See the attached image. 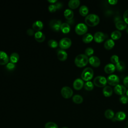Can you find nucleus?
Listing matches in <instances>:
<instances>
[{"instance_id": "f257e3e1", "label": "nucleus", "mask_w": 128, "mask_h": 128, "mask_svg": "<svg viewBox=\"0 0 128 128\" xmlns=\"http://www.w3.org/2000/svg\"><path fill=\"white\" fill-rule=\"evenodd\" d=\"M99 22V16L94 14H89L85 18V22L86 24L90 26H94L97 25Z\"/></svg>"}, {"instance_id": "f03ea898", "label": "nucleus", "mask_w": 128, "mask_h": 128, "mask_svg": "<svg viewBox=\"0 0 128 128\" xmlns=\"http://www.w3.org/2000/svg\"><path fill=\"white\" fill-rule=\"evenodd\" d=\"M88 62V56L85 54H80L74 59V63L78 67H83L87 64Z\"/></svg>"}, {"instance_id": "7ed1b4c3", "label": "nucleus", "mask_w": 128, "mask_h": 128, "mask_svg": "<svg viewBox=\"0 0 128 128\" xmlns=\"http://www.w3.org/2000/svg\"><path fill=\"white\" fill-rule=\"evenodd\" d=\"M94 76V70H93L90 68L88 67L85 68L82 72L81 74V77L82 80L85 81H88L90 80Z\"/></svg>"}, {"instance_id": "20e7f679", "label": "nucleus", "mask_w": 128, "mask_h": 128, "mask_svg": "<svg viewBox=\"0 0 128 128\" xmlns=\"http://www.w3.org/2000/svg\"><path fill=\"white\" fill-rule=\"evenodd\" d=\"M94 84L98 87H104L107 83L106 78L102 76H98L94 80Z\"/></svg>"}, {"instance_id": "39448f33", "label": "nucleus", "mask_w": 128, "mask_h": 128, "mask_svg": "<svg viewBox=\"0 0 128 128\" xmlns=\"http://www.w3.org/2000/svg\"><path fill=\"white\" fill-rule=\"evenodd\" d=\"M88 28L87 26L82 22L78 23L75 27V32L79 35L86 34L88 31Z\"/></svg>"}, {"instance_id": "423d86ee", "label": "nucleus", "mask_w": 128, "mask_h": 128, "mask_svg": "<svg viewBox=\"0 0 128 128\" xmlns=\"http://www.w3.org/2000/svg\"><path fill=\"white\" fill-rule=\"evenodd\" d=\"M71 44L72 40L68 38H62L58 43V45L62 49H67L70 46Z\"/></svg>"}, {"instance_id": "0eeeda50", "label": "nucleus", "mask_w": 128, "mask_h": 128, "mask_svg": "<svg viewBox=\"0 0 128 128\" xmlns=\"http://www.w3.org/2000/svg\"><path fill=\"white\" fill-rule=\"evenodd\" d=\"M60 92L62 96L66 98H70L73 94L72 90L70 87L67 86L62 87L61 89Z\"/></svg>"}, {"instance_id": "6e6552de", "label": "nucleus", "mask_w": 128, "mask_h": 128, "mask_svg": "<svg viewBox=\"0 0 128 128\" xmlns=\"http://www.w3.org/2000/svg\"><path fill=\"white\" fill-rule=\"evenodd\" d=\"M61 24V20H52L49 23L50 28L55 32L60 30Z\"/></svg>"}, {"instance_id": "1a4fd4ad", "label": "nucleus", "mask_w": 128, "mask_h": 128, "mask_svg": "<svg viewBox=\"0 0 128 128\" xmlns=\"http://www.w3.org/2000/svg\"><path fill=\"white\" fill-rule=\"evenodd\" d=\"M107 82L111 86H116L120 82V79L118 76L114 74L110 75L107 78Z\"/></svg>"}, {"instance_id": "9d476101", "label": "nucleus", "mask_w": 128, "mask_h": 128, "mask_svg": "<svg viewBox=\"0 0 128 128\" xmlns=\"http://www.w3.org/2000/svg\"><path fill=\"white\" fill-rule=\"evenodd\" d=\"M114 92H115L116 94L118 95L122 96V95H124V94L126 92V86H124L122 84H118L114 86Z\"/></svg>"}, {"instance_id": "9b49d317", "label": "nucleus", "mask_w": 128, "mask_h": 128, "mask_svg": "<svg viewBox=\"0 0 128 128\" xmlns=\"http://www.w3.org/2000/svg\"><path fill=\"white\" fill-rule=\"evenodd\" d=\"M8 55L4 51L0 50V65H4L8 63L9 60Z\"/></svg>"}, {"instance_id": "f8f14e48", "label": "nucleus", "mask_w": 128, "mask_h": 128, "mask_svg": "<svg viewBox=\"0 0 128 128\" xmlns=\"http://www.w3.org/2000/svg\"><path fill=\"white\" fill-rule=\"evenodd\" d=\"M94 39L96 42H101L104 40L105 34L102 32H97L94 34Z\"/></svg>"}, {"instance_id": "ddd939ff", "label": "nucleus", "mask_w": 128, "mask_h": 128, "mask_svg": "<svg viewBox=\"0 0 128 128\" xmlns=\"http://www.w3.org/2000/svg\"><path fill=\"white\" fill-rule=\"evenodd\" d=\"M88 62L90 65L94 67H98L100 64V60L96 56H91L88 58Z\"/></svg>"}, {"instance_id": "4468645a", "label": "nucleus", "mask_w": 128, "mask_h": 128, "mask_svg": "<svg viewBox=\"0 0 128 128\" xmlns=\"http://www.w3.org/2000/svg\"><path fill=\"white\" fill-rule=\"evenodd\" d=\"M84 86V82L82 79L78 78L76 79L73 82V87L75 90H80Z\"/></svg>"}, {"instance_id": "2eb2a0df", "label": "nucleus", "mask_w": 128, "mask_h": 128, "mask_svg": "<svg viewBox=\"0 0 128 128\" xmlns=\"http://www.w3.org/2000/svg\"><path fill=\"white\" fill-rule=\"evenodd\" d=\"M126 118V114L124 112L122 111H120L117 112L114 116V120L116 121H119L121 122L125 120Z\"/></svg>"}, {"instance_id": "dca6fc26", "label": "nucleus", "mask_w": 128, "mask_h": 128, "mask_svg": "<svg viewBox=\"0 0 128 128\" xmlns=\"http://www.w3.org/2000/svg\"><path fill=\"white\" fill-rule=\"evenodd\" d=\"M116 70V66L112 63H109L106 64L104 68V72L107 74L112 73Z\"/></svg>"}, {"instance_id": "f3484780", "label": "nucleus", "mask_w": 128, "mask_h": 128, "mask_svg": "<svg viewBox=\"0 0 128 128\" xmlns=\"http://www.w3.org/2000/svg\"><path fill=\"white\" fill-rule=\"evenodd\" d=\"M44 26V24L40 20H36L34 22L32 26V28L34 30L38 32L42 29Z\"/></svg>"}, {"instance_id": "a211bd4d", "label": "nucleus", "mask_w": 128, "mask_h": 128, "mask_svg": "<svg viewBox=\"0 0 128 128\" xmlns=\"http://www.w3.org/2000/svg\"><path fill=\"white\" fill-rule=\"evenodd\" d=\"M34 38L35 40L40 42H42L44 40L45 38H46V36L45 35L40 31H38V32H36L35 34H34Z\"/></svg>"}, {"instance_id": "6ab92c4d", "label": "nucleus", "mask_w": 128, "mask_h": 128, "mask_svg": "<svg viewBox=\"0 0 128 128\" xmlns=\"http://www.w3.org/2000/svg\"><path fill=\"white\" fill-rule=\"evenodd\" d=\"M57 56L59 60H60V61H64L67 58L68 54L65 50H60L58 52Z\"/></svg>"}, {"instance_id": "aec40b11", "label": "nucleus", "mask_w": 128, "mask_h": 128, "mask_svg": "<svg viewBox=\"0 0 128 128\" xmlns=\"http://www.w3.org/2000/svg\"><path fill=\"white\" fill-rule=\"evenodd\" d=\"M102 92L105 96H110L112 94V89L110 86H106L102 90Z\"/></svg>"}, {"instance_id": "412c9836", "label": "nucleus", "mask_w": 128, "mask_h": 128, "mask_svg": "<svg viewBox=\"0 0 128 128\" xmlns=\"http://www.w3.org/2000/svg\"><path fill=\"white\" fill-rule=\"evenodd\" d=\"M116 27L119 30H123L127 28V24L123 20H118L116 22Z\"/></svg>"}, {"instance_id": "4be33fe9", "label": "nucleus", "mask_w": 128, "mask_h": 128, "mask_svg": "<svg viewBox=\"0 0 128 128\" xmlns=\"http://www.w3.org/2000/svg\"><path fill=\"white\" fill-rule=\"evenodd\" d=\"M80 4V1L79 0H70L68 2V6L69 8L72 9H75L77 8Z\"/></svg>"}, {"instance_id": "5701e85b", "label": "nucleus", "mask_w": 128, "mask_h": 128, "mask_svg": "<svg viewBox=\"0 0 128 128\" xmlns=\"http://www.w3.org/2000/svg\"><path fill=\"white\" fill-rule=\"evenodd\" d=\"M60 30H62V32L64 34H67L70 32V26L68 23L66 22H64L62 23L60 26Z\"/></svg>"}, {"instance_id": "b1692460", "label": "nucleus", "mask_w": 128, "mask_h": 128, "mask_svg": "<svg viewBox=\"0 0 128 128\" xmlns=\"http://www.w3.org/2000/svg\"><path fill=\"white\" fill-rule=\"evenodd\" d=\"M94 38V36L90 33H86L84 34L82 38V40L84 43H89L92 41Z\"/></svg>"}, {"instance_id": "393cba45", "label": "nucleus", "mask_w": 128, "mask_h": 128, "mask_svg": "<svg viewBox=\"0 0 128 128\" xmlns=\"http://www.w3.org/2000/svg\"><path fill=\"white\" fill-rule=\"evenodd\" d=\"M114 46V42L112 39L107 40L104 44V48L107 50L112 49Z\"/></svg>"}, {"instance_id": "a878e982", "label": "nucleus", "mask_w": 128, "mask_h": 128, "mask_svg": "<svg viewBox=\"0 0 128 128\" xmlns=\"http://www.w3.org/2000/svg\"><path fill=\"white\" fill-rule=\"evenodd\" d=\"M64 16L68 20H72L74 17V12L70 9H66L64 12Z\"/></svg>"}, {"instance_id": "bb28decb", "label": "nucleus", "mask_w": 128, "mask_h": 128, "mask_svg": "<svg viewBox=\"0 0 128 128\" xmlns=\"http://www.w3.org/2000/svg\"><path fill=\"white\" fill-rule=\"evenodd\" d=\"M79 12L82 16H86L88 12V8L87 6L82 5L79 8Z\"/></svg>"}, {"instance_id": "cd10ccee", "label": "nucleus", "mask_w": 128, "mask_h": 128, "mask_svg": "<svg viewBox=\"0 0 128 128\" xmlns=\"http://www.w3.org/2000/svg\"><path fill=\"white\" fill-rule=\"evenodd\" d=\"M19 60V55L16 52L12 53L10 57V62L13 64H15L18 62Z\"/></svg>"}, {"instance_id": "c85d7f7f", "label": "nucleus", "mask_w": 128, "mask_h": 128, "mask_svg": "<svg viewBox=\"0 0 128 128\" xmlns=\"http://www.w3.org/2000/svg\"><path fill=\"white\" fill-rule=\"evenodd\" d=\"M111 38L112 40H116L119 39L122 36V33L119 30H114L111 33Z\"/></svg>"}, {"instance_id": "c756f323", "label": "nucleus", "mask_w": 128, "mask_h": 128, "mask_svg": "<svg viewBox=\"0 0 128 128\" xmlns=\"http://www.w3.org/2000/svg\"><path fill=\"white\" fill-rule=\"evenodd\" d=\"M116 69L118 71L122 72L125 68V64L121 60H119L115 65Z\"/></svg>"}, {"instance_id": "7c9ffc66", "label": "nucleus", "mask_w": 128, "mask_h": 128, "mask_svg": "<svg viewBox=\"0 0 128 128\" xmlns=\"http://www.w3.org/2000/svg\"><path fill=\"white\" fill-rule=\"evenodd\" d=\"M104 116L108 119H112L114 118V114L112 110L107 109L104 112Z\"/></svg>"}, {"instance_id": "2f4dec72", "label": "nucleus", "mask_w": 128, "mask_h": 128, "mask_svg": "<svg viewBox=\"0 0 128 128\" xmlns=\"http://www.w3.org/2000/svg\"><path fill=\"white\" fill-rule=\"evenodd\" d=\"M72 101L76 104H80L83 102V98L80 94H75L72 97Z\"/></svg>"}, {"instance_id": "473e14b6", "label": "nucleus", "mask_w": 128, "mask_h": 128, "mask_svg": "<svg viewBox=\"0 0 128 128\" xmlns=\"http://www.w3.org/2000/svg\"><path fill=\"white\" fill-rule=\"evenodd\" d=\"M94 87V84L90 81H88L84 84V88L87 90H92Z\"/></svg>"}, {"instance_id": "72a5a7b5", "label": "nucleus", "mask_w": 128, "mask_h": 128, "mask_svg": "<svg viewBox=\"0 0 128 128\" xmlns=\"http://www.w3.org/2000/svg\"><path fill=\"white\" fill-rule=\"evenodd\" d=\"M48 44V46L52 48H56L58 46V43L57 41L53 39L49 40Z\"/></svg>"}, {"instance_id": "f704fd0d", "label": "nucleus", "mask_w": 128, "mask_h": 128, "mask_svg": "<svg viewBox=\"0 0 128 128\" xmlns=\"http://www.w3.org/2000/svg\"><path fill=\"white\" fill-rule=\"evenodd\" d=\"M45 128H58V125L54 122H48L45 124Z\"/></svg>"}, {"instance_id": "c9c22d12", "label": "nucleus", "mask_w": 128, "mask_h": 128, "mask_svg": "<svg viewBox=\"0 0 128 128\" xmlns=\"http://www.w3.org/2000/svg\"><path fill=\"white\" fill-rule=\"evenodd\" d=\"M94 49L92 48H90V47L87 48L85 50H84L85 54L86 56H92L94 54Z\"/></svg>"}, {"instance_id": "e433bc0d", "label": "nucleus", "mask_w": 128, "mask_h": 128, "mask_svg": "<svg viewBox=\"0 0 128 128\" xmlns=\"http://www.w3.org/2000/svg\"><path fill=\"white\" fill-rule=\"evenodd\" d=\"M120 101L123 104H126L128 102V96L126 95H122L120 98Z\"/></svg>"}, {"instance_id": "4c0bfd02", "label": "nucleus", "mask_w": 128, "mask_h": 128, "mask_svg": "<svg viewBox=\"0 0 128 128\" xmlns=\"http://www.w3.org/2000/svg\"><path fill=\"white\" fill-rule=\"evenodd\" d=\"M110 61L112 62V64H116L119 61L118 56L116 54H114L112 56L110 57Z\"/></svg>"}, {"instance_id": "58836bf2", "label": "nucleus", "mask_w": 128, "mask_h": 128, "mask_svg": "<svg viewBox=\"0 0 128 128\" xmlns=\"http://www.w3.org/2000/svg\"><path fill=\"white\" fill-rule=\"evenodd\" d=\"M15 66H15L14 64L10 62L6 64V68L9 70H12L15 68Z\"/></svg>"}, {"instance_id": "ea45409f", "label": "nucleus", "mask_w": 128, "mask_h": 128, "mask_svg": "<svg viewBox=\"0 0 128 128\" xmlns=\"http://www.w3.org/2000/svg\"><path fill=\"white\" fill-rule=\"evenodd\" d=\"M48 9V10L50 12H55L56 11V10H57V8H56L55 4H51L49 5Z\"/></svg>"}, {"instance_id": "a19ab883", "label": "nucleus", "mask_w": 128, "mask_h": 128, "mask_svg": "<svg viewBox=\"0 0 128 128\" xmlns=\"http://www.w3.org/2000/svg\"><path fill=\"white\" fill-rule=\"evenodd\" d=\"M123 18L124 19V22L126 24H128V9L124 12L123 14Z\"/></svg>"}, {"instance_id": "79ce46f5", "label": "nucleus", "mask_w": 128, "mask_h": 128, "mask_svg": "<svg viewBox=\"0 0 128 128\" xmlns=\"http://www.w3.org/2000/svg\"><path fill=\"white\" fill-rule=\"evenodd\" d=\"M26 34L30 36H32L34 34V30L32 28H28L27 30H26Z\"/></svg>"}, {"instance_id": "37998d69", "label": "nucleus", "mask_w": 128, "mask_h": 128, "mask_svg": "<svg viewBox=\"0 0 128 128\" xmlns=\"http://www.w3.org/2000/svg\"><path fill=\"white\" fill-rule=\"evenodd\" d=\"M123 82L124 84V86L128 88V76H126L123 80Z\"/></svg>"}, {"instance_id": "c03bdc74", "label": "nucleus", "mask_w": 128, "mask_h": 128, "mask_svg": "<svg viewBox=\"0 0 128 128\" xmlns=\"http://www.w3.org/2000/svg\"><path fill=\"white\" fill-rule=\"evenodd\" d=\"M55 5L57 8V9H60V8H62V3H61L60 2H56L55 4Z\"/></svg>"}, {"instance_id": "a18cd8bd", "label": "nucleus", "mask_w": 128, "mask_h": 128, "mask_svg": "<svg viewBox=\"0 0 128 128\" xmlns=\"http://www.w3.org/2000/svg\"><path fill=\"white\" fill-rule=\"evenodd\" d=\"M108 2L110 4H116L118 2V0H108Z\"/></svg>"}, {"instance_id": "49530a36", "label": "nucleus", "mask_w": 128, "mask_h": 128, "mask_svg": "<svg viewBox=\"0 0 128 128\" xmlns=\"http://www.w3.org/2000/svg\"><path fill=\"white\" fill-rule=\"evenodd\" d=\"M48 2H50V3L53 4L55 3V2H56L57 0H48Z\"/></svg>"}, {"instance_id": "de8ad7c7", "label": "nucleus", "mask_w": 128, "mask_h": 128, "mask_svg": "<svg viewBox=\"0 0 128 128\" xmlns=\"http://www.w3.org/2000/svg\"><path fill=\"white\" fill-rule=\"evenodd\" d=\"M126 95L128 96V90H126Z\"/></svg>"}, {"instance_id": "09e8293b", "label": "nucleus", "mask_w": 128, "mask_h": 128, "mask_svg": "<svg viewBox=\"0 0 128 128\" xmlns=\"http://www.w3.org/2000/svg\"><path fill=\"white\" fill-rule=\"evenodd\" d=\"M126 31L127 32V33L128 34V26H127V28H126Z\"/></svg>"}, {"instance_id": "8fccbe9b", "label": "nucleus", "mask_w": 128, "mask_h": 128, "mask_svg": "<svg viewBox=\"0 0 128 128\" xmlns=\"http://www.w3.org/2000/svg\"><path fill=\"white\" fill-rule=\"evenodd\" d=\"M126 126H128V121H127L126 122Z\"/></svg>"}, {"instance_id": "3c124183", "label": "nucleus", "mask_w": 128, "mask_h": 128, "mask_svg": "<svg viewBox=\"0 0 128 128\" xmlns=\"http://www.w3.org/2000/svg\"><path fill=\"white\" fill-rule=\"evenodd\" d=\"M62 128H68V127H66V126H64V127H62Z\"/></svg>"}, {"instance_id": "603ef678", "label": "nucleus", "mask_w": 128, "mask_h": 128, "mask_svg": "<svg viewBox=\"0 0 128 128\" xmlns=\"http://www.w3.org/2000/svg\"><path fill=\"white\" fill-rule=\"evenodd\" d=\"M124 128H128V127H127V126H126V127H124Z\"/></svg>"}]
</instances>
